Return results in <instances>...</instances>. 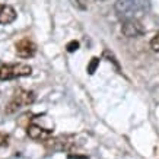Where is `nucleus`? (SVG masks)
<instances>
[{
    "label": "nucleus",
    "mask_w": 159,
    "mask_h": 159,
    "mask_svg": "<svg viewBox=\"0 0 159 159\" xmlns=\"http://www.w3.org/2000/svg\"><path fill=\"white\" fill-rule=\"evenodd\" d=\"M149 10V0H117L116 12L121 19H139Z\"/></svg>",
    "instance_id": "nucleus-1"
},
{
    "label": "nucleus",
    "mask_w": 159,
    "mask_h": 159,
    "mask_svg": "<svg viewBox=\"0 0 159 159\" xmlns=\"http://www.w3.org/2000/svg\"><path fill=\"white\" fill-rule=\"evenodd\" d=\"M35 101V92L32 91H25V89H18L15 91L13 97L9 101L7 107H6V114H13L16 111L22 108V107L31 105Z\"/></svg>",
    "instance_id": "nucleus-2"
},
{
    "label": "nucleus",
    "mask_w": 159,
    "mask_h": 159,
    "mask_svg": "<svg viewBox=\"0 0 159 159\" xmlns=\"http://www.w3.org/2000/svg\"><path fill=\"white\" fill-rule=\"evenodd\" d=\"M32 73V67L24 63H18V64H3L0 67V80H10V79H16V77H24L29 76Z\"/></svg>",
    "instance_id": "nucleus-3"
},
{
    "label": "nucleus",
    "mask_w": 159,
    "mask_h": 159,
    "mask_svg": "<svg viewBox=\"0 0 159 159\" xmlns=\"http://www.w3.org/2000/svg\"><path fill=\"white\" fill-rule=\"evenodd\" d=\"M121 32L129 38H134V37H140L145 34V28L139 22V19H127L123 22Z\"/></svg>",
    "instance_id": "nucleus-4"
},
{
    "label": "nucleus",
    "mask_w": 159,
    "mask_h": 159,
    "mask_svg": "<svg viewBox=\"0 0 159 159\" xmlns=\"http://www.w3.org/2000/svg\"><path fill=\"white\" fill-rule=\"evenodd\" d=\"M15 48H16V54L20 58L34 57L35 53H37V45L29 38H22L20 41H18L16 45H15Z\"/></svg>",
    "instance_id": "nucleus-5"
},
{
    "label": "nucleus",
    "mask_w": 159,
    "mask_h": 159,
    "mask_svg": "<svg viewBox=\"0 0 159 159\" xmlns=\"http://www.w3.org/2000/svg\"><path fill=\"white\" fill-rule=\"evenodd\" d=\"M26 134L34 140H44L53 134V129H44L35 123H31L26 129Z\"/></svg>",
    "instance_id": "nucleus-6"
},
{
    "label": "nucleus",
    "mask_w": 159,
    "mask_h": 159,
    "mask_svg": "<svg viewBox=\"0 0 159 159\" xmlns=\"http://www.w3.org/2000/svg\"><path fill=\"white\" fill-rule=\"evenodd\" d=\"M16 19V12L9 5H0V25H9Z\"/></svg>",
    "instance_id": "nucleus-7"
},
{
    "label": "nucleus",
    "mask_w": 159,
    "mask_h": 159,
    "mask_svg": "<svg viewBox=\"0 0 159 159\" xmlns=\"http://www.w3.org/2000/svg\"><path fill=\"white\" fill-rule=\"evenodd\" d=\"M98 64H99V58L93 57L91 60V63L88 64V73H89V75H93V73H95V70H97V67H98Z\"/></svg>",
    "instance_id": "nucleus-8"
},
{
    "label": "nucleus",
    "mask_w": 159,
    "mask_h": 159,
    "mask_svg": "<svg viewBox=\"0 0 159 159\" xmlns=\"http://www.w3.org/2000/svg\"><path fill=\"white\" fill-rule=\"evenodd\" d=\"M150 47H152L153 51H158L159 53V32L152 38V41H150Z\"/></svg>",
    "instance_id": "nucleus-9"
},
{
    "label": "nucleus",
    "mask_w": 159,
    "mask_h": 159,
    "mask_svg": "<svg viewBox=\"0 0 159 159\" xmlns=\"http://www.w3.org/2000/svg\"><path fill=\"white\" fill-rule=\"evenodd\" d=\"M66 48H67L69 53H73V51H76V50L79 48V43H77V41H70Z\"/></svg>",
    "instance_id": "nucleus-10"
},
{
    "label": "nucleus",
    "mask_w": 159,
    "mask_h": 159,
    "mask_svg": "<svg viewBox=\"0 0 159 159\" xmlns=\"http://www.w3.org/2000/svg\"><path fill=\"white\" fill-rule=\"evenodd\" d=\"M9 145V136L6 133H0V146H7Z\"/></svg>",
    "instance_id": "nucleus-11"
},
{
    "label": "nucleus",
    "mask_w": 159,
    "mask_h": 159,
    "mask_svg": "<svg viewBox=\"0 0 159 159\" xmlns=\"http://www.w3.org/2000/svg\"><path fill=\"white\" fill-rule=\"evenodd\" d=\"M72 3H73V6H76L79 9H82V10L86 9V3L83 0H72Z\"/></svg>",
    "instance_id": "nucleus-12"
}]
</instances>
